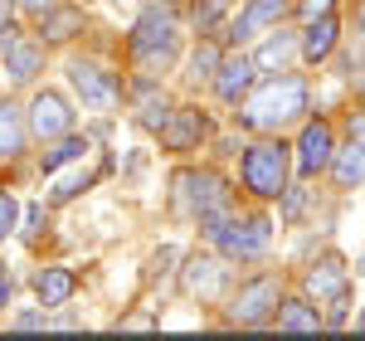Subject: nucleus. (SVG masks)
<instances>
[{
    "mask_svg": "<svg viewBox=\"0 0 365 341\" xmlns=\"http://www.w3.org/2000/svg\"><path fill=\"white\" fill-rule=\"evenodd\" d=\"M307 113V83L297 78V73H282V78H268V83L258 88V93H244V108H239V122L249 127V132H282V127H292V122H302Z\"/></svg>",
    "mask_w": 365,
    "mask_h": 341,
    "instance_id": "1",
    "label": "nucleus"
},
{
    "mask_svg": "<svg viewBox=\"0 0 365 341\" xmlns=\"http://www.w3.org/2000/svg\"><path fill=\"white\" fill-rule=\"evenodd\" d=\"M244 185L258 200H278L287 185V146L282 142H258L244 151Z\"/></svg>",
    "mask_w": 365,
    "mask_h": 341,
    "instance_id": "2",
    "label": "nucleus"
},
{
    "mask_svg": "<svg viewBox=\"0 0 365 341\" xmlns=\"http://www.w3.org/2000/svg\"><path fill=\"white\" fill-rule=\"evenodd\" d=\"M278 302H282V278L278 273H258L249 283H239V292L229 297V322L234 327H258V322H268L278 312Z\"/></svg>",
    "mask_w": 365,
    "mask_h": 341,
    "instance_id": "3",
    "label": "nucleus"
},
{
    "mask_svg": "<svg viewBox=\"0 0 365 341\" xmlns=\"http://www.w3.org/2000/svg\"><path fill=\"white\" fill-rule=\"evenodd\" d=\"M132 49H137V58H146V63H170V54H175V15H170L161 0H151V10L137 20Z\"/></svg>",
    "mask_w": 365,
    "mask_h": 341,
    "instance_id": "4",
    "label": "nucleus"
},
{
    "mask_svg": "<svg viewBox=\"0 0 365 341\" xmlns=\"http://www.w3.org/2000/svg\"><path fill=\"white\" fill-rule=\"evenodd\" d=\"M175 210L180 215H205L210 205H220V200H234L229 195V185L215 175V170H180L175 175Z\"/></svg>",
    "mask_w": 365,
    "mask_h": 341,
    "instance_id": "5",
    "label": "nucleus"
},
{
    "mask_svg": "<svg viewBox=\"0 0 365 341\" xmlns=\"http://www.w3.org/2000/svg\"><path fill=\"white\" fill-rule=\"evenodd\" d=\"M25 127L39 137V142H54V137H63V132H73V108H68V98L54 93V88H39L34 103H29Z\"/></svg>",
    "mask_w": 365,
    "mask_h": 341,
    "instance_id": "6",
    "label": "nucleus"
},
{
    "mask_svg": "<svg viewBox=\"0 0 365 341\" xmlns=\"http://www.w3.org/2000/svg\"><path fill=\"white\" fill-rule=\"evenodd\" d=\"M292 15V0H249L234 20H229V44H244V39H258L263 29H273L278 20Z\"/></svg>",
    "mask_w": 365,
    "mask_h": 341,
    "instance_id": "7",
    "label": "nucleus"
},
{
    "mask_svg": "<svg viewBox=\"0 0 365 341\" xmlns=\"http://www.w3.org/2000/svg\"><path fill=\"white\" fill-rule=\"evenodd\" d=\"M268 239H273V225L268 220H229L220 234H215V244H220V254L225 258H258L268 254Z\"/></svg>",
    "mask_w": 365,
    "mask_h": 341,
    "instance_id": "8",
    "label": "nucleus"
},
{
    "mask_svg": "<svg viewBox=\"0 0 365 341\" xmlns=\"http://www.w3.org/2000/svg\"><path fill=\"white\" fill-rule=\"evenodd\" d=\"M68 78H73V93L83 98L88 113H113L117 98H122V83H117L113 73L93 68V63H73V68H68Z\"/></svg>",
    "mask_w": 365,
    "mask_h": 341,
    "instance_id": "9",
    "label": "nucleus"
},
{
    "mask_svg": "<svg viewBox=\"0 0 365 341\" xmlns=\"http://www.w3.org/2000/svg\"><path fill=\"white\" fill-rule=\"evenodd\" d=\"M229 283V268L225 258L215 254H195L185 268H180V287H185V297H200V302H215Z\"/></svg>",
    "mask_w": 365,
    "mask_h": 341,
    "instance_id": "10",
    "label": "nucleus"
},
{
    "mask_svg": "<svg viewBox=\"0 0 365 341\" xmlns=\"http://www.w3.org/2000/svg\"><path fill=\"white\" fill-rule=\"evenodd\" d=\"M331 151H336V137H331V127L317 117L302 127V142H297V170H302V180L312 175H322V170L331 166Z\"/></svg>",
    "mask_w": 365,
    "mask_h": 341,
    "instance_id": "11",
    "label": "nucleus"
},
{
    "mask_svg": "<svg viewBox=\"0 0 365 341\" xmlns=\"http://www.w3.org/2000/svg\"><path fill=\"white\" fill-rule=\"evenodd\" d=\"M205 132H210L205 113H195V108H175V113L161 122V146H166V151H195V146L205 142Z\"/></svg>",
    "mask_w": 365,
    "mask_h": 341,
    "instance_id": "12",
    "label": "nucleus"
},
{
    "mask_svg": "<svg viewBox=\"0 0 365 341\" xmlns=\"http://www.w3.org/2000/svg\"><path fill=\"white\" fill-rule=\"evenodd\" d=\"M253 73H258V63L253 58H220V68H215V93H220V103H244V93L253 88Z\"/></svg>",
    "mask_w": 365,
    "mask_h": 341,
    "instance_id": "13",
    "label": "nucleus"
},
{
    "mask_svg": "<svg viewBox=\"0 0 365 341\" xmlns=\"http://www.w3.org/2000/svg\"><path fill=\"white\" fill-rule=\"evenodd\" d=\"M5 73H10L15 83L39 78V73H44V39H10V49H5Z\"/></svg>",
    "mask_w": 365,
    "mask_h": 341,
    "instance_id": "14",
    "label": "nucleus"
},
{
    "mask_svg": "<svg viewBox=\"0 0 365 341\" xmlns=\"http://www.w3.org/2000/svg\"><path fill=\"white\" fill-rule=\"evenodd\" d=\"M336 39H341V25H336V15H317V20H307V29H302V58L307 63H322V58L336 49Z\"/></svg>",
    "mask_w": 365,
    "mask_h": 341,
    "instance_id": "15",
    "label": "nucleus"
},
{
    "mask_svg": "<svg viewBox=\"0 0 365 341\" xmlns=\"http://www.w3.org/2000/svg\"><path fill=\"white\" fill-rule=\"evenodd\" d=\"M39 34H44V44H58V39L83 34V10H78V5H49V10L39 15Z\"/></svg>",
    "mask_w": 365,
    "mask_h": 341,
    "instance_id": "16",
    "label": "nucleus"
},
{
    "mask_svg": "<svg viewBox=\"0 0 365 341\" xmlns=\"http://www.w3.org/2000/svg\"><path fill=\"white\" fill-rule=\"evenodd\" d=\"M73 287H78L73 268H39V273H34V292H39L44 307H63V302L73 297Z\"/></svg>",
    "mask_w": 365,
    "mask_h": 341,
    "instance_id": "17",
    "label": "nucleus"
},
{
    "mask_svg": "<svg viewBox=\"0 0 365 341\" xmlns=\"http://www.w3.org/2000/svg\"><path fill=\"white\" fill-rule=\"evenodd\" d=\"M331 175H336L341 190H351V185H365V142H351L341 146V151H331Z\"/></svg>",
    "mask_w": 365,
    "mask_h": 341,
    "instance_id": "18",
    "label": "nucleus"
},
{
    "mask_svg": "<svg viewBox=\"0 0 365 341\" xmlns=\"http://www.w3.org/2000/svg\"><path fill=\"white\" fill-rule=\"evenodd\" d=\"M25 142H29L25 113L5 98V103H0V156H5V161H10V156H20V151H25Z\"/></svg>",
    "mask_w": 365,
    "mask_h": 341,
    "instance_id": "19",
    "label": "nucleus"
},
{
    "mask_svg": "<svg viewBox=\"0 0 365 341\" xmlns=\"http://www.w3.org/2000/svg\"><path fill=\"white\" fill-rule=\"evenodd\" d=\"M166 117H170L166 93L151 83V78H141V83H137V122H141V127H151V132H161Z\"/></svg>",
    "mask_w": 365,
    "mask_h": 341,
    "instance_id": "20",
    "label": "nucleus"
},
{
    "mask_svg": "<svg viewBox=\"0 0 365 341\" xmlns=\"http://www.w3.org/2000/svg\"><path fill=\"white\" fill-rule=\"evenodd\" d=\"M307 292L312 297H336V292H346V263L341 258H322L307 273Z\"/></svg>",
    "mask_w": 365,
    "mask_h": 341,
    "instance_id": "21",
    "label": "nucleus"
},
{
    "mask_svg": "<svg viewBox=\"0 0 365 341\" xmlns=\"http://www.w3.org/2000/svg\"><path fill=\"white\" fill-rule=\"evenodd\" d=\"M273 317H278L282 332H317V327H322V312L312 307L307 297H287V302H278Z\"/></svg>",
    "mask_w": 365,
    "mask_h": 341,
    "instance_id": "22",
    "label": "nucleus"
},
{
    "mask_svg": "<svg viewBox=\"0 0 365 341\" xmlns=\"http://www.w3.org/2000/svg\"><path fill=\"white\" fill-rule=\"evenodd\" d=\"M83 156H88V137L63 132V137H54V146L44 151V175H54V170L68 166V161H83Z\"/></svg>",
    "mask_w": 365,
    "mask_h": 341,
    "instance_id": "23",
    "label": "nucleus"
},
{
    "mask_svg": "<svg viewBox=\"0 0 365 341\" xmlns=\"http://www.w3.org/2000/svg\"><path fill=\"white\" fill-rule=\"evenodd\" d=\"M292 49H297V39H292V34H273V39L258 49V58H253V63H258V68H278V63H287V58H292Z\"/></svg>",
    "mask_w": 365,
    "mask_h": 341,
    "instance_id": "24",
    "label": "nucleus"
},
{
    "mask_svg": "<svg viewBox=\"0 0 365 341\" xmlns=\"http://www.w3.org/2000/svg\"><path fill=\"white\" fill-rule=\"evenodd\" d=\"M215 68H220V49L215 44H200L195 54H190V83H205V78H215Z\"/></svg>",
    "mask_w": 365,
    "mask_h": 341,
    "instance_id": "25",
    "label": "nucleus"
},
{
    "mask_svg": "<svg viewBox=\"0 0 365 341\" xmlns=\"http://www.w3.org/2000/svg\"><path fill=\"white\" fill-rule=\"evenodd\" d=\"M88 185H93V170H73V175H63V180H58V185L49 190V195H54V205H63V200L83 195Z\"/></svg>",
    "mask_w": 365,
    "mask_h": 341,
    "instance_id": "26",
    "label": "nucleus"
},
{
    "mask_svg": "<svg viewBox=\"0 0 365 341\" xmlns=\"http://www.w3.org/2000/svg\"><path fill=\"white\" fill-rule=\"evenodd\" d=\"M307 210V185H282V220H297Z\"/></svg>",
    "mask_w": 365,
    "mask_h": 341,
    "instance_id": "27",
    "label": "nucleus"
},
{
    "mask_svg": "<svg viewBox=\"0 0 365 341\" xmlns=\"http://www.w3.org/2000/svg\"><path fill=\"white\" fill-rule=\"evenodd\" d=\"M15 220H20V205H15V195H10V190H0V239L15 229Z\"/></svg>",
    "mask_w": 365,
    "mask_h": 341,
    "instance_id": "28",
    "label": "nucleus"
},
{
    "mask_svg": "<svg viewBox=\"0 0 365 341\" xmlns=\"http://www.w3.org/2000/svg\"><path fill=\"white\" fill-rule=\"evenodd\" d=\"M229 5H234V0H205V5L195 10V25H200V29H210V25H215V20H220V15L229 10Z\"/></svg>",
    "mask_w": 365,
    "mask_h": 341,
    "instance_id": "29",
    "label": "nucleus"
},
{
    "mask_svg": "<svg viewBox=\"0 0 365 341\" xmlns=\"http://www.w3.org/2000/svg\"><path fill=\"white\" fill-rule=\"evenodd\" d=\"M20 234H25V239H39V234H44V205H29V210H25Z\"/></svg>",
    "mask_w": 365,
    "mask_h": 341,
    "instance_id": "30",
    "label": "nucleus"
},
{
    "mask_svg": "<svg viewBox=\"0 0 365 341\" xmlns=\"http://www.w3.org/2000/svg\"><path fill=\"white\" fill-rule=\"evenodd\" d=\"M170 263H175V249H161V254L151 258V273H146V278H151V283H161V278L170 273Z\"/></svg>",
    "mask_w": 365,
    "mask_h": 341,
    "instance_id": "31",
    "label": "nucleus"
},
{
    "mask_svg": "<svg viewBox=\"0 0 365 341\" xmlns=\"http://www.w3.org/2000/svg\"><path fill=\"white\" fill-rule=\"evenodd\" d=\"M331 5L336 0H302L297 10H302V20H317V15H331Z\"/></svg>",
    "mask_w": 365,
    "mask_h": 341,
    "instance_id": "32",
    "label": "nucleus"
},
{
    "mask_svg": "<svg viewBox=\"0 0 365 341\" xmlns=\"http://www.w3.org/2000/svg\"><path fill=\"white\" fill-rule=\"evenodd\" d=\"M15 327H20V332H39V327H49V317H44V312H20V317H15Z\"/></svg>",
    "mask_w": 365,
    "mask_h": 341,
    "instance_id": "33",
    "label": "nucleus"
},
{
    "mask_svg": "<svg viewBox=\"0 0 365 341\" xmlns=\"http://www.w3.org/2000/svg\"><path fill=\"white\" fill-rule=\"evenodd\" d=\"M10 297H15V278H10V268L0 263V312L10 307Z\"/></svg>",
    "mask_w": 365,
    "mask_h": 341,
    "instance_id": "34",
    "label": "nucleus"
},
{
    "mask_svg": "<svg viewBox=\"0 0 365 341\" xmlns=\"http://www.w3.org/2000/svg\"><path fill=\"white\" fill-rule=\"evenodd\" d=\"M346 132H351V142H365V117L351 113V117H346Z\"/></svg>",
    "mask_w": 365,
    "mask_h": 341,
    "instance_id": "35",
    "label": "nucleus"
},
{
    "mask_svg": "<svg viewBox=\"0 0 365 341\" xmlns=\"http://www.w3.org/2000/svg\"><path fill=\"white\" fill-rule=\"evenodd\" d=\"M10 20H15V0H0V29H10Z\"/></svg>",
    "mask_w": 365,
    "mask_h": 341,
    "instance_id": "36",
    "label": "nucleus"
},
{
    "mask_svg": "<svg viewBox=\"0 0 365 341\" xmlns=\"http://www.w3.org/2000/svg\"><path fill=\"white\" fill-rule=\"evenodd\" d=\"M356 327H361V332H365V312H361V317H356Z\"/></svg>",
    "mask_w": 365,
    "mask_h": 341,
    "instance_id": "37",
    "label": "nucleus"
},
{
    "mask_svg": "<svg viewBox=\"0 0 365 341\" xmlns=\"http://www.w3.org/2000/svg\"><path fill=\"white\" fill-rule=\"evenodd\" d=\"M34 5H39V0H34Z\"/></svg>",
    "mask_w": 365,
    "mask_h": 341,
    "instance_id": "38",
    "label": "nucleus"
}]
</instances>
